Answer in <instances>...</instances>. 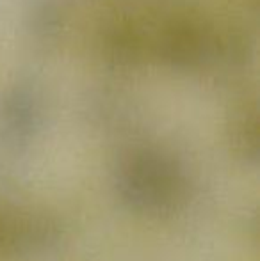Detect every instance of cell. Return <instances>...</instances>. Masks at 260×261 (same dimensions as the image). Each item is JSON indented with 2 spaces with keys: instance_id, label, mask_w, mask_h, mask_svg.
Returning <instances> with one entry per match:
<instances>
[{
  "instance_id": "obj_1",
  "label": "cell",
  "mask_w": 260,
  "mask_h": 261,
  "mask_svg": "<svg viewBox=\"0 0 260 261\" xmlns=\"http://www.w3.org/2000/svg\"><path fill=\"white\" fill-rule=\"evenodd\" d=\"M114 192L123 208L146 219H166L189 197L187 178L175 162L157 155L130 158L114 179Z\"/></svg>"
},
{
  "instance_id": "obj_2",
  "label": "cell",
  "mask_w": 260,
  "mask_h": 261,
  "mask_svg": "<svg viewBox=\"0 0 260 261\" xmlns=\"http://www.w3.org/2000/svg\"><path fill=\"white\" fill-rule=\"evenodd\" d=\"M63 227L41 212L0 213V252L11 256H36L57 247Z\"/></svg>"
}]
</instances>
